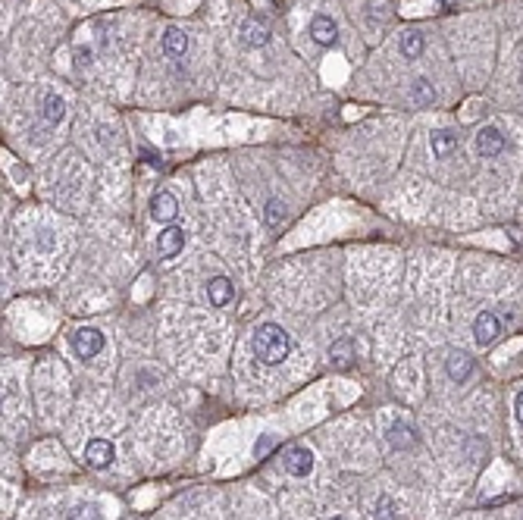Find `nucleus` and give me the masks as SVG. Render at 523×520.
<instances>
[{
	"instance_id": "18",
	"label": "nucleus",
	"mask_w": 523,
	"mask_h": 520,
	"mask_svg": "<svg viewBox=\"0 0 523 520\" xmlns=\"http://www.w3.org/2000/svg\"><path fill=\"white\" fill-rule=\"evenodd\" d=\"M63 116H66L63 98H60V94H48V98H44V119H48L50 126H57Z\"/></svg>"
},
{
	"instance_id": "14",
	"label": "nucleus",
	"mask_w": 523,
	"mask_h": 520,
	"mask_svg": "<svg viewBox=\"0 0 523 520\" xmlns=\"http://www.w3.org/2000/svg\"><path fill=\"white\" fill-rule=\"evenodd\" d=\"M470 373H473V361L464 351H454V354L448 357V376H451L454 382H464V380H470Z\"/></svg>"
},
{
	"instance_id": "24",
	"label": "nucleus",
	"mask_w": 523,
	"mask_h": 520,
	"mask_svg": "<svg viewBox=\"0 0 523 520\" xmlns=\"http://www.w3.org/2000/svg\"><path fill=\"white\" fill-rule=\"evenodd\" d=\"M76 57H79V66H88V63H91V47H82Z\"/></svg>"
},
{
	"instance_id": "7",
	"label": "nucleus",
	"mask_w": 523,
	"mask_h": 520,
	"mask_svg": "<svg viewBox=\"0 0 523 520\" xmlns=\"http://www.w3.org/2000/svg\"><path fill=\"white\" fill-rule=\"evenodd\" d=\"M176 213H179V201L172 198L170 192L154 194V201H151V217L154 220H157V222H172V220H176Z\"/></svg>"
},
{
	"instance_id": "23",
	"label": "nucleus",
	"mask_w": 523,
	"mask_h": 520,
	"mask_svg": "<svg viewBox=\"0 0 523 520\" xmlns=\"http://www.w3.org/2000/svg\"><path fill=\"white\" fill-rule=\"evenodd\" d=\"M514 417H517V423L523 427V392H520L517 398H514Z\"/></svg>"
},
{
	"instance_id": "5",
	"label": "nucleus",
	"mask_w": 523,
	"mask_h": 520,
	"mask_svg": "<svg viewBox=\"0 0 523 520\" xmlns=\"http://www.w3.org/2000/svg\"><path fill=\"white\" fill-rule=\"evenodd\" d=\"M476 151H480L482 157H498V154L505 151V135L495 129V126H482V129L476 132Z\"/></svg>"
},
{
	"instance_id": "20",
	"label": "nucleus",
	"mask_w": 523,
	"mask_h": 520,
	"mask_svg": "<svg viewBox=\"0 0 523 520\" xmlns=\"http://www.w3.org/2000/svg\"><path fill=\"white\" fill-rule=\"evenodd\" d=\"M264 217H266V226L276 229L279 222H285V217H288V213H285V204H283V201H270V204H266V213H264Z\"/></svg>"
},
{
	"instance_id": "22",
	"label": "nucleus",
	"mask_w": 523,
	"mask_h": 520,
	"mask_svg": "<svg viewBox=\"0 0 523 520\" xmlns=\"http://www.w3.org/2000/svg\"><path fill=\"white\" fill-rule=\"evenodd\" d=\"M69 520H100V511L95 508V505H82V508L72 511Z\"/></svg>"
},
{
	"instance_id": "25",
	"label": "nucleus",
	"mask_w": 523,
	"mask_h": 520,
	"mask_svg": "<svg viewBox=\"0 0 523 520\" xmlns=\"http://www.w3.org/2000/svg\"><path fill=\"white\" fill-rule=\"evenodd\" d=\"M332 520H345V517H332Z\"/></svg>"
},
{
	"instance_id": "10",
	"label": "nucleus",
	"mask_w": 523,
	"mask_h": 520,
	"mask_svg": "<svg viewBox=\"0 0 523 520\" xmlns=\"http://www.w3.org/2000/svg\"><path fill=\"white\" fill-rule=\"evenodd\" d=\"M232 295H236V288H232V282L226 276H217V279L207 282V298H210L213 307H226L232 301Z\"/></svg>"
},
{
	"instance_id": "17",
	"label": "nucleus",
	"mask_w": 523,
	"mask_h": 520,
	"mask_svg": "<svg viewBox=\"0 0 523 520\" xmlns=\"http://www.w3.org/2000/svg\"><path fill=\"white\" fill-rule=\"evenodd\" d=\"M411 100L417 107H429L435 100V88H433V82L429 79H417V82L411 85Z\"/></svg>"
},
{
	"instance_id": "13",
	"label": "nucleus",
	"mask_w": 523,
	"mask_h": 520,
	"mask_svg": "<svg viewBox=\"0 0 523 520\" xmlns=\"http://www.w3.org/2000/svg\"><path fill=\"white\" fill-rule=\"evenodd\" d=\"M388 442L395 445V448H414V445H417V433H414L411 427H407V423H401V420H395L392 427H388Z\"/></svg>"
},
{
	"instance_id": "11",
	"label": "nucleus",
	"mask_w": 523,
	"mask_h": 520,
	"mask_svg": "<svg viewBox=\"0 0 523 520\" xmlns=\"http://www.w3.org/2000/svg\"><path fill=\"white\" fill-rule=\"evenodd\" d=\"M429 145H433V154H435V157L445 160V157H451V154L458 151V135L448 132V129H439V132L429 135Z\"/></svg>"
},
{
	"instance_id": "2",
	"label": "nucleus",
	"mask_w": 523,
	"mask_h": 520,
	"mask_svg": "<svg viewBox=\"0 0 523 520\" xmlns=\"http://www.w3.org/2000/svg\"><path fill=\"white\" fill-rule=\"evenodd\" d=\"M72 348H76V354L82 357V361H91V357H97L100 351H104V335H100L97 329H76Z\"/></svg>"
},
{
	"instance_id": "3",
	"label": "nucleus",
	"mask_w": 523,
	"mask_h": 520,
	"mask_svg": "<svg viewBox=\"0 0 523 520\" xmlns=\"http://www.w3.org/2000/svg\"><path fill=\"white\" fill-rule=\"evenodd\" d=\"M501 335V320L495 314H489V310H482L480 316L473 320V339H476V345H492L495 339Z\"/></svg>"
},
{
	"instance_id": "4",
	"label": "nucleus",
	"mask_w": 523,
	"mask_h": 520,
	"mask_svg": "<svg viewBox=\"0 0 523 520\" xmlns=\"http://www.w3.org/2000/svg\"><path fill=\"white\" fill-rule=\"evenodd\" d=\"M283 467L292 476H307L313 470V455L307 448H301V445H292V448L283 451Z\"/></svg>"
},
{
	"instance_id": "21",
	"label": "nucleus",
	"mask_w": 523,
	"mask_h": 520,
	"mask_svg": "<svg viewBox=\"0 0 523 520\" xmlns=\"http://www.w3.org/2000/svg\"><path fill=\"white\" fill-rule=\"evenodd\" d=\"M373 517H376V520H395V505L388 502V498H379V502H376V511H373Z\"/></svg>"
},
{
	"instance_id": "9",
	"label": "nucleus",
	"mask_w": 523,
	"mask_h": 520,
	"mask_svg": "<svg viewBox=\"0 0 523 520\" xmlns=\"http://www.w3.org/2000/svg\"><path fill=\"white\" fill-rule=\"evenodd\" d=\"M241 38H245L247 47H264L270 41V25H266L264 19H247V22L241 25Z\"/></svg>"
},
{
	"instance_id": "8",
	"label": "nucleus",
	"mask_w": 523,
	"mask_h": 520,
	"mask_svg": "<svg viewBox=\"0 0 523 520\" xmlns=\"http://www.w3.org/2000/svg\"><path fill=\"white\" fill-rule=\"evenodd\" d=\"M157 248H160V258H176V254L185 248V232L179 226H166L163 232H160Z\"/></svg>"
},
{
	"instance_id": "16",
	"label": "nucleus",
	"mask_w": 523,
	"mask_h": 520,
	"mask_svg": "<svg viewBox=\"0 0 523 520\" xmlns=\"http://www.w3.org/2000/svg\"><path fill=\"white\" fill-rule=\"evenodd\" d=\"M163 51L170 53V57H182V53L189 51V38H185V32L166 29V35H163Z\"/></svg>"
},
{
	"instance_id": "15",
	"label": "nucleus",
	"mask_w": 523,
	"mask_h": 520,
	"mask_svg": "<svg viewBox=\"0 0 523 520\" xmlns=\"http://www.w3.org/2000/svg\"><path fill=\"white\" fill-rule=\"evenodd\" d=\"M423 47H426V41H423V35H420V32H405V35H401V41H398V51L405 53L407 60H417L420 53H423Z\"/></svg>"
},
{
	"instance_id": "6",
	"label": "nucleus",
	"mask_w": 523,
	"mask_h": 520,
	"mask_svg": "<svg viewBox=\"0 0 523 520\" xmlns=\"http://www.w3.org/2000/svg\"><path fill=\"white\" fill-rule=\"evenodd\" d=\"M85 461H88L95 470L110 467L113 464V442H107V439H91V442L85 445Z\"/></svg>"
},
{
	"instance_id": "19",
	"label": "nucleus",
	"mask_w": 523,
	"mask_h": 520,
	"mask_svg": "<svg viewBox=\"0 0 523 520\" xmlns=\"http://www.w3.org/2000/svg\"><path fill=\"white\" fill-rule=\"evenodd\" d=\"M330 357L335 361V367H351V361H354V354H351V339L335 342L332 351H330Z\"/></svg>"
},
{
	"instance_id": "12",
	"label": "nucleus",
	"mask_w": 523,
	"mask_h": 520,
	"mask_svg": "<svg viewBox=\"0 0 523 520\" xmlns=\"http://www.w3.org/2000/svg\"><path fill=\"white\" fill-rule=\"evenodd\" d=\"M311 38L317 44H323V47H330L335 44V38H339V32H335V22L332 19H326V16H317L311 22Z\"/></svg>"
},
{
	"instance_id": "1",
	"label": "nucleus",
	"mask_w": 523,
	"mask_h": 520,
	"mask_svg": "<svg viewBox=\"0 0 523 520\" xmlns=\"http://www.w3.org/2000/svg\"><path fill=\"white\" fill-rule=\"evenodd\" d=\"M288 351H292V339H288L283 326H276V323L257 326V333H254V354H257L260 364L276 367V364H283L288 357Z\"/></svg>"
}]
</instances>
